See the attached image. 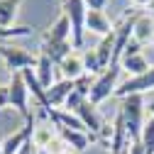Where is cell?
Returning <instances> with one entry per match:
<instances>
[{"mask_svg": "<svg viewBox=\"0 0 154 154\" xmlns=\"http://www.w3.org/2000/svg\"><path fill=\"white\" fill-rule=\"evenodd\" d=\"M81 118V122L86 125V130L91 132V134H95L98 137V132L103 130V125H105V120L100 118V112H98V105H93L91 100H86L81 108H79V112H76Z\"/></svg>", "mask_w": 154, "mask_h": 154, "instance_id": "obj_10", "label": "cell"}, {"mask_svg": "<svg viewBox=\"0 0 154 154\" xmlns=\"http://www.w3.org/2000/svg\"><path fill=\"white\" fill-rule=\"evenodd\" d=\"M0 154H3V149H0Z\"/></svg>", "mask_w": 154, "mask_h": 154, "instance_id": "obj_33", "label": "cell"}, {"mask_svg": "<svg viewBox=\"0 0 154 154\" xmlns=\"http://www.w3.org/2000/svg\"><path fill=\"white\" fill-rule=\"evenodd\" d=\"M39 51L47 54L49 59L59 66L66 56L73 51V44H71V42H42V49H39Z\"/></svg>", "mask_w": 154, "mask_h": 154, "instance_id": "obj_17", "label": "cell"}, {"mask_svg": "<svg viewBox=\"0 0 154 154\" xmlns=\"http://www.w3.org/2000/svg\"><path fill=\"white\" fill-rule=\"evenodd\" d=\"M32 34V27H0V39H15V37H29Z\"/></svg>", "mask_w": 154, "mask_h": 154, "instance_id": "obj_24", "label": "cell"}, {"mask_svg": "<svg viewBox=\"0 0 154 154\" xmlns=\"http://www.w3.org/2000/svg\"><path fill=\"white\" fill-rule=\"evenodd\" d=\"M149 118H152V120H154V100H152V103H149Z\"/></svg>", "mask_w": 154, "mask_h": 154, "instance_id": "obj_31", "label": "cell"}, {"mask_svg": "<svg viewBox=\"0 0 154 154\" xmlns=\"http://www.w3.org/2000/svg\"><path fill=\"white\" fill-rule=\"evenodd\" d=\"M132 39H137L140 44L154 42V20H152V15H144V12H140L137 22H134V32H132Z\"/></svg>", "mask_w": 154, "mask_h": 154, "instance_id": "obj_16", "label": "cell"}, {"mask_svg": "<svg viewBox=\"0 0 154 154\" xmlns=\"http://www.w3.org/2000/svg\"><path fill=\"white\" fill-rule=\"evenodd\" d=\"M115 25L108 20V15L103 10H88L86 12V32H93V34H98V37H108L112 34Z\"/></svg>", "mask_w": 154, "mask_h": 154, "instance_id": "obj_9", "label": "cell"}, {"mask_svg": "<svg viewBox=\"0 0 154 154\" xmlns=\"http://www.w3.org/2000/svg\"><path fill=\"white\" fill-rule=\"evenodd\" d=\"M8 95H10V105L27 120L32 112H29V91H27L22 73H12V79L8 83Z\"/></svg>", "mask_w": 154, "mask_h": 154, "instance_id": "obj_5", "label": "cell"}, {"mask_svg": "<svg viewBox=\"0 0 154 154\" xmlns=\"http://www.w3.org/2000/svg\"><path fill=\"white\" fill-rule=\"evenodd\" d=\"M73 81H69V79H61V81H56L49 91H47V100H49V108L51 110H56V108H61L64 103H66V98L73 93Z\"/></svg>", "mask_w": 154, "mask_h": 154, "instance_id": "obj_12", "label": "cell"}, {"mask_svg": "<svg viewBox=\"0 0 154 154\" xmlns=\"http://www.w3.org/2000/svg\"><path fill=\"white\" fill-rule=\"evenodd\" d=\"M120 115H122V122L125 130L130 134V142H140V134L144 127V100L142 95H127L120 103Z\"/></svg>", "mask_w": 154, "mask_h": 154, "instance_id": "obj_1", "label": "cell"}, {"mask_svg": "<svg viewBox=\"0 0 154 154\" xmlns=\"http://www.w3.org/2000/svg\"><path fill=\"white\" fill-rule=\"evenodd\" d=\"M140 144L144 149V154H154V120L149 118L142 127V134H140Z\"/></svg>", "mask_w": 154, "mask_h": 154, "instance_id": "obj_21", "label": "cell"}, {"mask_svg": "<svg viewBox=\"0 0 154 154\" xmlns=\"http://www.w3.org/2000/svg\"><path fill=\"white\" fill-rule=\"evenodd\" d=\"M56 132H59V140L76 154H81L91 142H98V137L91 132H79V130H69V127H56Z\"/></svg>", "mask_w": 154, "mask_h": 154, "instance_id": "obj_8", "label": "cell"}, {"mask_svg": "<svg viewBox=\"0 0 154 154\" xmlns=\"http://www.w3.org/2000/svg\"><path fill=\"white\" fill-rule=\"evenodd\" d=\"M61 71V76L64 79H69V81H76V79H81V76L86 73V66H83V54H79V51H71L66 59L56 66Z\"/></svg>", "mask_w": 154, "mask_h": 154, "instance_id": "obj_13", "label": "cell"}, {"mask_svg": "<svg viewBox=\"0 0 154 154\" xmlns=\"http://www.w3.org/2000/svg\"><path fill=\"white\" fill-rule=\"evenodd\" d=\"M83 5L86 10H103L108 5V0H83Z\"/></svg>", "mask_w": 154, "mask_h": 154, "instance_id": "obj_26", "label": "cell"}, {"mask_svg": "<svg viewBox=\"0 0 154 154\" xmlns=\"http://www.w3.org/2000/svg\"><path fill=\"white\" fill-rule=\"evenodd\" d=\"M152 20H154V15H152Z\"/></svg>", "mask_w": 154, "mask_h": 154, "instance_id": "obj_34", "label": "cell"}, {"mask_svg": "<svg viewBox=\"0 0 154 154\" xmlns=\"http://www.w3.org/2000/svg\"><path fill=\"white\" fill-rule=\"evenodd\" d=\"M61 12L71 22V44L73 49H83V34H86V5L83 0H61Z\"/></svg>", "mask_w": 154, "mask_h": 154, "instance_id": "obj_3", "label": "cell"}, {"mask_svg": "<svg viewBox=\"0 0 154 154\" xmlns=\"http://www.w3.org/2000/svg\"><path fill=\"white\" fill-rule=\"evenodd\" d=\"M34 125H37V118L34 115H29V118L25 120V125L17 130V132H12V134H8V137L0 142V149H3V154H17L29 140H32V132H34Z\"/></svg>", "mask_w": 154, "mask_h": 154, "instance_id": "obj_7", "label": "cell"}, {"mask_svg": "<svg viewBox=\"0 0 154 154\" xmlns=\"http://www.w3.org/2000/svg\"><path fill=\"white\" fill-rule=\"evenodd\" d=\"M115 32V29H112ZM112 49H115V34H108V37H100L98 47H95V54H98V61L103 66V71L112 64Z\"/></svg>", "mask_w": 154, "mask_h": 154, "instance_id": "obj_20", "label": "cell"}, {"mask_svg": "<svg viewBox=\"0 0 154 154\" xmlns=\"http://www.w3.org/2000/svg\"><path fill=\"white\" fill-rule=\"evenodd\" d=\"M118 154H130V149H127V152H118Z\"/></svg>", "mask_w": 154, "mask_h": 154, "instance_id": "obj_32", "label": "cell"}, {"mask_svg": "<svg viewBox=\"0 0 154 154\" xmlns=\"http://www.w3.org/2000/svg\"><path fill=\"white\" fill-rule=\"evenodd\" d=\"M152 3H154V0H132V5L137 8V10H140V8H147V5H152Z\"/></svg>", "mask_w": 154, "mask_h": 154, "instance_id": "obj_29", "label": "cell"}, {"mask_svg": "<svg viewBox=\"0 0 154 154\" xmlns=\"http://www.w3.org/2000/svg\"><path fill=\"white\" fill-rule=\"evenodd\" d=\"M83 66H86V73H91V76H100V73H103V66H100V61H98L95 49H86V51H83Z\"/></svg>", "mask_w": 154, "mask_h": 154, "instance_id": "obj_22", "label": "cell"}, {"mask_svg": "<svg viewBox=\"0 0 154 154\" xmlns=\"http://www.w3.org/2000/svg\"><path fill=\"white\" fill-rule=\"evenodd\" d=\"M120 73H122L120 64H110L100 76H95V81L91 86V93H88V100L93 105H100L105 98H110L115 93V88L120 86Z\"/></svg>", "mask_w": 154, "mask_h": 154, "instance_id": "obj_2", "label": "cell"}, {"mask_svg": "<svg viewBox=\"0 0 154 154\" xmlns=\"http://www.w3.org/2000/svg\"><path fill=\"white\" fill-rule=\"evenodd\" d=\"M86 100H88L86 95H81L79 91L73 88V93L69 95V98H66V103H64V110H69V112H79V108H81Z\"/></svg>", "mask_w": 154, "mask_h": 154, "instance_id": "obj_23", "label": "cell"}, {"mask_svg": "<svg viewBox=\"0 0 154 154\" xmlns=\"http://www.w3.org/2000/svg\"><path fill=\"white\" fill-rule=\"evenodd\" d=\"M130 134L125 130V122H122V115L118 112V118L112 122V142H110V152L118 154V152H127L130 149Z\"/></svg>", "mask_w": 154, "mask_h": 154, "instance_id": "obj_15", "label": "cell"}, {"mask_svg": "<svg viewBox=\"0 0 154 154\" xmlns=\"http://www.w3.org/2000/svg\"><path fill=\"white\" fill-rule=\"evenodd\" d=\"M17 154H34V147H32V140H29V142H27V144H25V147H22L20 152H17Z\"/></svg>", "mask_w": 154, "mask_h": 154, "instance_id": "obj_30", "label": "cell"}, {"mask_svg": "<svg viewBox=\"0 0 154 154\" xmlns=\"http://www.w3.org/2000/svg\"><path fill=\"white\" fill-rule=\"evenodd\" d=\"M0 56H3L5 66L12 73H20L25 69H34V64H37L34 54H29L25 47H15V44H0Z\"/></svg>", "mask_w": 154, "mask_h": 154, "instance_id": "obj_4", "label": "cell"}, {"mask_svg": "<svg viewBox=\"0 0 154 154\" xmlns=\"http://www.w3.org/2000/svg\"><path fill=\"white\" fill-rule=\"evenodd\" d=\"M20 5H22V0H0V27L10 29L15 25Z\"/></svg>", "mask_w": 154, "mask_h": 154, "instance_id": "obj_18", "label": "cell"}, {"mask_svg": "<svg viewBox=\"0 0 154 154\" xmlns=\"http://www.w3.org/2000/svg\"><path fill=\"white\" fill-rule=\"evenodd\" d=\"M93 81H95V76H91V73H83L81 79H76V81H73V86H76V91H79L81 95H86V98H88V93H91V86H93Z\"/></svg>", "mask_w": 154, "mask_h": 154, "instance_id": "obj_25", "label": "cell"}, {"mask_svg": "<svg viewBox=\"0 0 154 154\" xmlns=\"http://www.w3.org/2000/svg\"><path fill=\"white\" fill-rule=\"evenodd\" d=\"M10 105V95H8V86H0V110Z\"/></svg>", "mask_w": 154, "mask_h": 154, "instance_id": "obj_27", "label": "cell"}, {"mask_svg": "<svg viewBox=\"0 0 154 154\" xmlns=\"http://www.w3.org/2000/svg\"><path fill=\"white\" fill-rule=\"evenodd\" d=\"M44 42H71V22L61 12L56 17V22L44 32Z\"/></svg>", "mask_w": 154, "mask_h": 154, "instance_id": "obj_14", "label": "cell"}, {"mask_svg": "<svg viewBox=\"0 0 154 154\" xmlns=\"http://www.w3.org/2000/svg\"><path fill=\"white\" fill-rule=\"evenodd\" d=\"M54 71H56V64L49 59L47 54H37V64H34V76H37V81L42 83L44 91H49L56 81H54Z\"/></svg>", "mask_w": 154, "mask_h": 154, "instance_id": "obj_11", "label": "cell"}, {"mask_svg": "<svg viewBox=\"0 0 154 154\" xmlns=\"http://www.w3.org/2000/svg\"><path fill=\"white\" fill-rule=\"evenodd\" d=\"M130 154H144L142 144H140V142H132V144H130Z\"/></svg>", "mask_w": 154, "mask_h": 154, "instance_id": "obj_28", "label": "cell"}, {"mask_svg": "<svg viewBox=\"0 0 154 154\" xmlns=\"http://www.w3.org/2000/svg\"><path fill=\"white\" fill-rule=\"evenodd\" d=\"M154 88V66L140 76H130L127 81H122L118 88H115L112 95H118V98H127V95H142L144 91H152Z\"/></svg>", "mask_w": 154, "mask_h": 154, "instance_id": "obj_6", "label": "cell"}, {"mask_svg": "<svg viewBox=\"0 0 154 154\" xmlns=\"http://www.w3.org/2000/svg\"><path fill=\"white\" fill-rule=\"evenodd\" d=\"M120 66H122V71H127L130 76H140V73H144V71H149V69H152V66H149V61L144 59V54L122 56V59H120Z\"/></svg>", "mask_w": 154, "mask_h": 154, "instance_id": "obj_19", "label": "cell"}]
</instances>
